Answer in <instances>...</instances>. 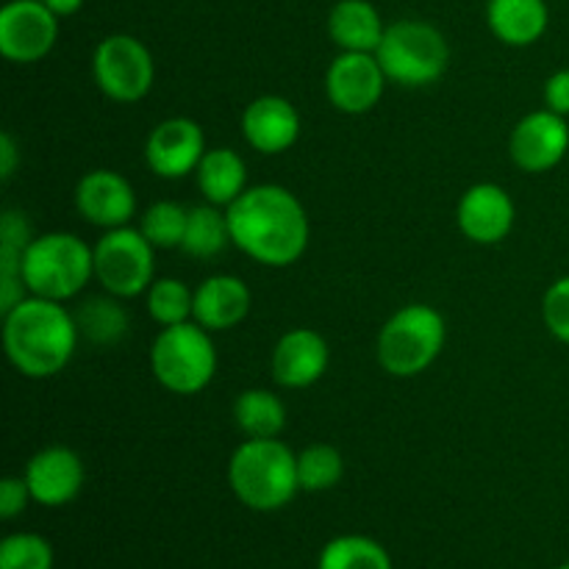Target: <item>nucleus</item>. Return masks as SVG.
<instances>
[{
    "label": "nucleus",
    "instance_id": "2",
    "mask_svg": "<svg viewBox=\"0 0 569 569\" xmlns=\"http://www.w3.org/2000/svg\"><path fill=\"white\" fill-rule=\"evenodd\" d=\"M76 317L56 300L31 295L3 315V348L26 378H53L70 365L78 348Z\"/></svg>",
    "mask_w": 569,
    "mask_h": 569
},
{
    "label": "nucleus",
    "instance_id": "16",
    "mask_svg": "<svg viewBox=\"0 0 569 569\" xmlns=\"http://www.w3.org/2000/svg\"><path fill=\"white\" fill-rule=\"evenodd\" d=\"M515 200L498 183H476L467 189L456 209L459 231L476 244H498L515 228Z\"/></svg>",
    "mask_w": 569,
    "mask_h": 569
},
{
    "label": "nucleus",
    "instance_id": "35",
    "mask_svg": "<svg viewBox=\"0 0 569 569\" xmlns=\"http://www.w3.org/2000/svg\"><path fill=\"white\" fill-rule=\"evenodd\" d=\"M17 161H20V153H17L14 139H11V133H0V178L3 181L14 176Z\"/></svg>",
    "mask_w": 569,
    "mask_h": 569
},
{
    "label": "nucleus",
    "instance_id": "1",
    "mask_svg": "<svg viewBox=\"0 0 569 569\" xmlns=\"http://www.w3.org/2000/svg\"><path fill=\"white\" fill-rule=\"evenodd\" d=\"M226 214L231 244L259 264L289 267L309 248V214L287 187L261 183L244 189Z\"/></svg>",
    "mask_w": 569,
    "mask_h": 569
},
{
    "label": "nucleus",
    "instance_id": "23",
    "mask_svg": "<svg viewBox=\"0 0 569 569\" xmlns=\"http://www.w3.org/2000/svg\"><path fill=\"white\" fill-rule=\"evenodd\" d=\"M233 422L248 439H278L287 428V406L267 389H244L233 400Z\"/></svg>",
    "mask_w": 569,
    "mask_h": 569
},
{
    "label": "nucleus",
    "instance_id": "11",
    "mask_svg": "<svg viewBox=\"0 0 569 569\" xmlns=\"http://www.w3.org/2000/svg\"><path fill=\"white\" fill-rule=\"evenodd\" d=\"M387 72L376 53H342L326 72V94L342 114H367L378 106L387 89Z\"/></svg>",
    "mask_w": 569,
    "mask_h": 569
},
{
    "label": "nucleus",
    "instance_id": "20",
    "mask_svg": "<svg viewBox=\"0 0 569 569\" xmlns=\"http://www.w3.org/2000/svg\"><path fill=\"white\" fill-rule=\"evenodd\" d=\"M383 31L387 26L370 0H339L328 14V37L348 53H376Z\"/></svg>",
    "mask_w": 569,
    "mask_h": 569
},
{
    "label": "nucleus",
    "instance_id": "33",
    "mask_svg": "<svg viewBox=\"0 0 569 569\" xmlns=\"http://www.w3.org/2000/svg\"><path fill=\"white\" fill-rule=\"evenodd\" d=\"M33 242L31 222L26 220V214L20 211H6L0 217V244H11V248L26 250Z\"/></svg>",
    "mask_w": 569,
    "mask_h": 569
},
{
    "label": "nucleus",
    "instance_id": "19",
    "mask_svg": "<svg viewBox=\"0 0 569 569\" xmlns=\"http://www.w3.org/2000/svg\"><path fill=\"white\" fill-rule=\"evenodd\" d=\"M250 289L237 276H211L194 289L192 320L206 331H231L250 315Z\"/></svg>",
    "mask_w": 569,
    "mask_h": 569
},
{
    "label": "nucleus",
    "instance_id": "27",
    "mask_svg": "<svg viewBox=\"0 0 569 569\" xmlns=\"http://www.w3.org/2000/svg\"><path fill=\"white\" fill-rule=\"evenodd\" d=\"M144 295H148V315L161 328L181 326V322L192 320L194 292L178 278H156Z\"/></svg>",
    "mask_w": 569,
    "mask_h": 569
},
{
    "label": "nucleus",
    "instance_id": "12",
    "mask_svg": "<svg viewBox=\"0 0 569 569\" xmlns=\"http://www.w3.org/2000/svg\"><path fill=\"white\" fill-rule=\"evenodd\" d=\"M203 156L206 133L189 117H170V120L159 122L144 142V161H148L150 172L167 178V181H178L198 170Z\"/></svg>",
    "mask_w": 569,
    "mask_h": 569
},
{
    "label": "nucleus",
    "instance_id": "3",
    "mask_svg": "<svg viewBox=\"0 0 569 569\" xmlns=\"http://www.w3.org/2000/svg\"><path fill=\"white\" fill-rule=\"evenodd\" d=\"M228 483L248 509H283L300 492L298 453L281 439H244L228 461Z\"/></svg>",
    "mask_w": 569,
    "mask_h": 569
},
{
    "label": "nucleus",
    "instance_id": "30",
    "mask_svg": "<svg viewBox=\"0 0 569 569\" xmlns=\"http://www.w3.org/2000/svg\"><path fill=\"white\" fill-rule=\"evenodd\" d=\"M0 569H53V548L39 533H11L0 542Z\"/></svg>",
    "mask_w": 569,
    "mask_h": 569
},
{
    "label": "nucleus",
    "instance_id": "9",
    "mask_svg": "<svg viewBox=\"0 0 569 569\" xmlns=\"http://www.w3.org/2000/svg\"><path fill=\"white\" fill-rule=\"evenodd\" d=\"M92 72L106 98L117 103H137L153 87L156 61L142 39L131 33H111L94 48Z\"/></svg>",
    "mask_w": 569,
    "mask_h": 569
},
{
    "label": "nucleus",
    "instance_id": "26",
    "mask_svg": "<svg viewBox=\"0 0 569 569\" xmlns=\"http://www.w3.org/2000/svg\"><path fill=\"white\" fill-rule=\"evenodd\" d=\"M317 569H392V559L376 539L348 533L322 548Z\"/></svg>",
    "mask_w": 569,
    "mask_h": 569
},
{
    "label": "nucleus",
    "instance_id": "6",
    "mask_svg": "<svg viewBox=\"0 0 569 569\" xmlns=\"http://www.w3.org/2000/svg\"><path fill=\"white\" fill-rule=\"evenodd\" d=\"M376 56L389 81L411 89L439 81L450 64L445 33L422 20H400L387 26Z\"/></svg>",
    "mask_w": 569,
    "mask_h": 569
},
{
    "label": "nucleus",
    "instance_id": "5",
    "mask_svg": "<svg viewBox=\"0 0 569 569\" xmlns=\"http://www.w3.org/2000/svg\"><path fill=\"white\" fill-rule=\"evenodd\" d=\"M445 337V317L433 306H403L378 333V365L395 378L420 376L439 359Z\"/></svg>",
    "mask_w": 569,
    "mask_h": 569
},
{
    "label": "nucleus",
    "instance_id": "24",
    "mask_svg": "<svg viewBox=\"0 0 569 569\" xmlns=\"http://www.w3.org/2000/svg\"><path fill=\"white\" fill-rule=\"evenodd\" d=\"M76 326L83 339L98 348H114L128 333V311L120 306V298H89L76 311Z\"/></svg>",
    "mask_w": 569,
    "mask_h": 569
},
{
    "label": "nucleus",
    "instance_id": "7",
    "mask_svg": "<svg viewBox=\"0 0 569 569\" xmlns=\"http://www.w3.org/2000/svg\"><path fill=\"white\" fill-rule=\"evenodd\" d=\"M150 370L172 395H198L217 372V348L211 331L194 320L161 328L150 348Z\"/></svg>",
    "mask_w": 569,
    "mask_h": 569
},
{
    "label": "nucleus",
    "instance_id": "15",
    "mask_svg": "<svg viewBox=\"0 0 569 569\" xmlns=\"http://www.w3.org/2000/svg\"><path fill=\"white\" fill-rule=\"evenodd\" d=\"M76 209L89 226L111 231L131 222L137 211V192L122 172L92 170L78 181Z\"/></svg>",
    "mask_w": 569,
    "mask_h": 569
},
{
    "label": "nucleus",
    "instance_id": "36",
    "mask_svg": "<svg viewBox=\"0 0 569 569\" xmlns=\"http://www.w3.org/2000/svg\"><path fill=\"white\" fill-rule=\"evenodd\" d=\"M42 3L48 6L56 17H72L76 11H81L83 0H42Z\"/></svg>",
    "mask_w": 569,
    "mask_h": 569
},
{
    "label": "nucleus",
    "instance_id": "31",
    "mask_svg": "<svg viewBox=\"0 0 569 569\" xmlns=\"http://www.w3.org/2000/svg\"><path fill=\"white\" fill-rule=\"evenodd\" d=\"M542 317L548 331L553 333L559 342L569 345V276L550 283V289L545 292L542 300Z\"/></svg>",
    "mask_w": 569,
    "mask_h": 569
},
{
    "label": "nucleus",
    "instance_id": "21",
    "mask_svg": "<svg viewBox=\"0 0 569 569\" xmlns=\"http://www.w3.org/2000/svg\"><path fill=\"white\" fill-rule=\"evenodd\" d=\"M487 22L503 44L528 48L548 31L550 11L545 0H489Z\"/></svg>",
    "mask_w": 569,
    "mask_h": 569
},
{
    "label": "nucleus",
    "instance_id": "22",
    "mask_svg": "<svg viewBox=\"0 0 569 569\" xmlns=\"http://www.w3.org/2000/svg\"><path fill=\"white\" fill-rule=\"evenodd\" d=\"M194 176H198V187L203 192L206 203H214L220 209H228L248 189L244 187L248 183V167H244L242 156L231 148L206 150Z\"/></svg>",
    "mask_w": 569,
    "mask_h": 569
},
{
    "label": "nucleus",
    "instance_id": "37",
    "mask_svg": "<svg viewBox=\"0 0 569 569\" xmlns=\"http://www.w3.org/2000/svg\"><path fill=\"white\" fill-rule=\"evenodd\" d=\"M559 569H569V561H567V565H561V567H559Z\"/></svg>",
    "mask_w": 569,
    "mask_h": 569
},
{
    "label": "nucleus",
    "instance_id": "29",
    "mask_svg": "<svg viewBox=\"0 0 569 569\" xmlns=\"http://www.w3.org/2000/svg\"><path fill=\"white\" fill-rule=\"evenodd\" d=\"M187 220V206L172 203V200H159V203H153L144 211L142 222H139V231L144 233V239H148L156 250H172L183 244Z\"/></svg>",
    "mask_w": 569,
    "mask_h": 569
},
{
    "label": "nucleus",
    "instance_id": "8",
    "mask_svg": "<svg viewBox=\"0 0 569 569\" xmlns=\"http://www.w3.org/2000/svg\"><path fill=\"white\" fill-rule=\"evenodd\" d=\"M94 278L114 298H137L156 281V248L139 228H111L94 244Z\"/></svg>",
    "mask_w": 569,
    "mask_h": 569
},
{
    "label": "nucleus",
    "instance_id": "18",
    "mask_svg": "<svg viewBox=\"0 0 569 569\" xmlns=\"http://www.w3.org/2000/svg\"><path fill=\"white\" fill-rule=\"evenodd\" d=\"M242 137L253 150L278 156L292 148L300 137V114L281 94H261L244 109Z\"/></svg>",
    "mask_w": 569,
    "mask_h": 569
},
{
    "label": "nucleus",
    "instance_id": "17",
    "mask_svg": "<svg viewBox=\"0 0 569 569\" xmlns=\"http://www.w3.org/2000/svg\"><path fill=\"white\" fill-rule=\"evenodd\" d=\"M331 361L322 333L311 328H292L272 348V378L283 389H306L320 381Z\"/></svg>",
    "mask_w": 569,
    "mask_h": 569
},
{
    "label": "nucleus",
    "instance_id": "34",
    "mask_svg": "<svg viewBox=\"0 0 569 569\" xmlns=\"http://www.w3.org/2000/svg\"><path fill=\"white\" fill-rule=\"evenodd\" d=\"M545 109L569 117V70H559L545 83Z\"/></svg>",
    "mask_w": 569,
    "mask_h": 569
},
{
    "label": "nucleus",
    "instance_id": "13",
    "mask_svg": "<svg viewBox=\"0 0 569 569\" xmlns=\"http://www.w3.org/2000/svg\"><path fill=\"white\" fill-rule=\"evenodd\" d=\"M569 150V126L567 117L550 109L531 111L515 126L509 139L511 161L522 172H548Z\"/></svg>",
    "mask_w": 569,
    "mask_h": 569
},
{
    "label": "nucleus",
    "instance_id": "25",
    "mask_svg": "<svg viewBox=\"0 0 569 569\" xmlns=\"http://www.w3.org/2000/svg\"><path fill=\"white\" fill-rule=\"evenodd\" d=\"M231 242L226 209L214 203H203L189 209L187 233H183L181 250L192 259H214Z\"/></svg>",
    "mask_w": 569,
    "mask_h": 569
},
{
    "label": "nucleus",
    "instance_id": "10",
    "mask_svg": "<svg viewBox=\"0 0 569 569\" xmlns=\"http://www.w3.org/2000/svg\"><path fill=\"white\" fill-rule=\"evenodd\" d=\"M59 17L42 0H11L0 9V53L14 64H33L53 50Z\"/></svg>",
    "mask_w": 569,
    "mask_h": 569
},
{
    "label": "nucleus",
    "instance_id": "14",
    "mask_svg": "<svg viewBox=\"0 0 569 569\" xmlns=\"http://www.w3.org/2000/svg\"><path fill=\"white\" fill-rule=\"evenodd\" d=\"M22 478L31 489L33 503L59 509V506L72 503L81 495L87 470H83V461L76 450L53 445V448H44L31 456Z\"/></svg>",
    "mask_w": 569,
    "mask_h": 569
},
{
    "label": "nucleus",
    "instance_id": "28",
    "mask_svg": "<svg viewBox=\"0 0 569 569\" xmlns=\"http://www.w3.org/2000/svg\"><path fill=\"white\" fill-rule=\"evenodd\" d=\"M345 476V461L333 445H311L298 453L300 492H328Z\"/></svg>",
    "mask_w": 569,
    "mask_h": 569
},
{
    "label": "nucleus",
    "instance_id": "32",
    "mask_svg": "<svg viewBox=\"0 0 569 569\" xmlns=\"http://www.w3.org/2000/svg\"><path fill=\"white\" fill-rule=\"evenodd\" d=\"M31 498V489H28L26 478H3L0 481V517L3 520H14L17 515H22Z\"/></svg>",
    "mask_w": 569,
    "mask_h": 569
},
{
    "label": "nucleus",
    "instance_id": "4",
    "mask_svg": "<svg viewBox=\"0 0 569 569\" xmlns=\"http://www.w3.org/2000/svg\"><path fill=\"white\" fill-rule=\"evenodd\" d=\"M89 278H94V250L76 233H42L22 253V281L37 298L64 303L83 292Z\"/></svg>",
    "mask_w": 569,
    "mask_h": 569
}]
</instances>
